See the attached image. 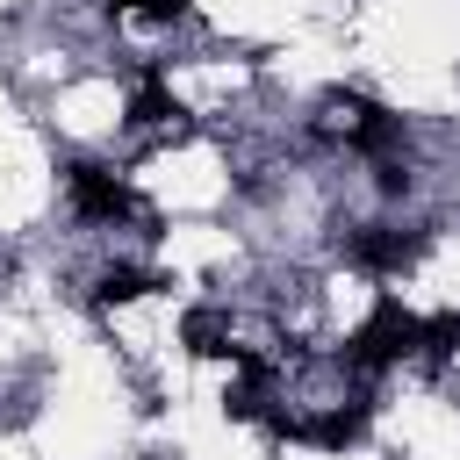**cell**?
I'll return each instance as SVG.
<instances>
[{"instance_id": "cell-3", "label": "cell", "mask_w": 460, "mask_h": 460, "mask_svg": "<svg viewBox=\"0 0 460 460\" xmlns=\"http://www.w3.org/2000/svg\"><path fill=\"white\" fill-rule=\"evenodd\" d=\"M359 431H367V410H331V417H295L288 438H309V446H331V453H338V446H352Z\"/></svg>"}, {"instance_id": "cell-6", "label": "cell", "mask_w": 460, "mask_h": 460, "mask_svg": "<svg viewBox=\"0 0 460 460\" xmlns=\"http://www.w3.org/2000/svg\"><path fill=\"white\" fill-rule=\"evenodd\" d=\"M180 338H187V352H223V359H237V345H223V323H216V309H194V316L180 323Z\"/></svg>"}, {"instance_id": "cell-9", "label": "cell", "mask_w": 460, "mask_h": 460, "mask_svg": "<svg viewBox=\"0 0 460 460\" xmlns=\"http://www.w3.org/2000/svg\"><path fill=\"white\" fill-rule=\"evenodd\" d=\"M108 7H115V14H122V7H137V14H151V22H172L187 0H108Z\"/></svg>"}, {"instance_id": "cell-8", "label": "cell", "mask_w": 460, "mask_h": 460, "mask_svg": "<svg viewBox=\"0 0 460 460\" xmlns=\"http://www.w3.org/2000/svg\"><path fill=\"white\" fill-rule=\"evenodd\" d=\"M374 187H381L388 201H395V194H410V165H402V158H381V165H374Z\"/></svg>"}, {"instance_id": "cell-7", "label": "cell", "mask_w": 460, "mask_h": 460, "mask_svg": "<svg viewBox=\"0 0 460 460\" xmlns=\"http://www.w3.org/2000/svg\"><path fill=\"white\" fill-rule=\"evenodd\" d=\"M165 115H180V108H172V93H165V86H137L129 122H165Z\"/></svg>"}, {"instance_id": "cell-5", "label": "cell", "mask_w": 460, "mask_h": 460, "mask_svg": "<svg viewBox=\"0 0 460 460\" xmlns=\"http://www.w3.org/2000/svg\"><path fill=\"white\" fill-rule=\"evenodd\" d=\"M151 288H158L151 273H137V266H108L101 288H93V302H137V295H151Z\"/></svg>"}, {"instance_id": "cell-1", "label": "cell", "mask_w": 460, "mask_h": 460, "mask_svg": "<svg viewBox=\"0 0 460 460\" xmlns=\"http://www.w3.org/2000/svg\"><path fill=\"white\" fill-rule=\"evenodd\" d=\"M417 345H424V323H417L402 302H381V309H374V323L345 338V367L374 374V367H388V359H402V352H417Z\"/></svg>"}, {"instance_id": "cell-2", "label": "cell", "mask_w": 460, "mask_h": 460, "mask_svg": "<svg viewBox=\"0 0 460 460\" xmlns=\"http://www.w3.org/2000/svg\"><path fill=\"white\" fill-rule=\"evenodd\" d=\"M65 187H72L79 216H101V223H115V216H137L129 187H122V180H108L101 165H72V172H65Z\"/></svg>"}, {"instance_id": "cell-4", "label": "cell", "mask_w": 460, "mask_h": 460, "mask_svg": "<svg viewBox=\"0 0 460 460\" xmlns=\"http://www.w3.org/2000/svg\"><path fill=\"white\" fill-rule=\"evenodd\" d=\"M352 259L359 266H402V259H417V237H402V230H359Z\"/></svg>"}]
</instances>
